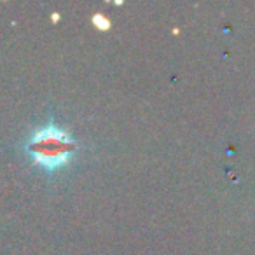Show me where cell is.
<instances>
[{
	"mask_svg": "<svg viewBox=\"0 0 255 255\" xmlns=\"http://www.w3.org/2000/svg\"><path fill=\"white\" fill-rule=\"evenodd\" d=\"M93 21L95 23H100V28H103V30H107V26H109V21H107L105 18L102 19V16H95V18H93Z\"/></svg>",
	"mask_w": 255,
	"mask_h": 255,
	"instance_id": "2",
	"label": "cell"
},
{
	"mask_svg": "<svg viewBox=\"0 0 255 255\" xmlns=\"http://www.w3.org/2000/svg\"><path fill=\"white\" fill-rule=\"evenodd\" d=\"M25 149L37 166L46 171H58L70 163L75 140L60 126L47 124L30 136Z\"/></svg>",
	"mask_w": 255,
	"mask_h": 255,
	"instance_id": "1",
	"label": "cell"
}]
</instances>
